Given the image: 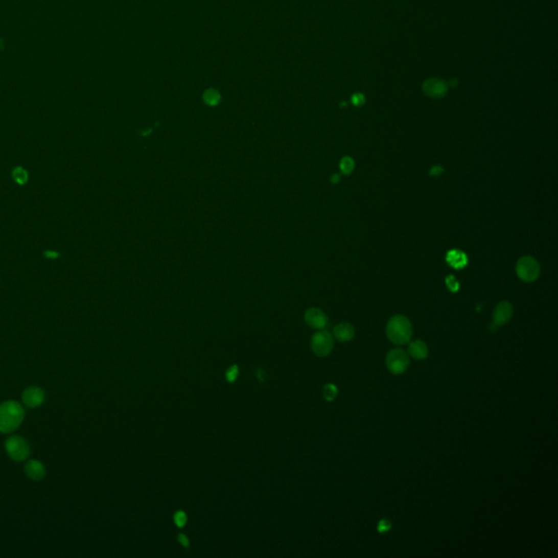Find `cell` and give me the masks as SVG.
<instances>
[{"label": "cell", "instance_id": "obj_23", "mask_svg": "<svg viewBox=\"0 0 558 558\" xmlns=\"http://www.w3.org/2000/svg\"><path fill=\"white\" fill-rule=\"evenodd\" d=\"M352 103H354L356 106L362 105L364 103L363 95L362 94H355L354 97H352Z\"/></svg>", "mask_w": 558, "mask_h": 558}, {"label": "cell", "instance_id": "obj_2", "mask_svg": "<svg viewBox=\"0 0 558 558\" xmlns=\"http://www.w3.org/2000/svg\"><path fill=\"white\" fill-rule=\"evenodd\" d=\"M386 335L392 343L403 346L412 337V325L406 316L395 315L387 323Z\"/></svg>", "mask_w": 558, "mask_h": 558}, {"label": "cell", "instance_id": "obj_6", "mask_svg": "<svg viewBox=\"0 0 558 558\" xmlns=\"http://www.w3.org/2000/svg\"><path fill=\"white\" fill-rule=\"evenodd\" d=\"M7 454L15 461H23L30 454V446L20 436H11L6 440Z\"/></svg>", "mask_w": 558, "mask_h": 558}, {"label": "cell", "instance_id": "obj_20", "mask_svg": "<svg viewBox=\"0 0 558 558\" xmlns=\"http://www.w3.org/2000/svg\"><path fill=\"white\" fill-rule=\"evenodd\" d=\"M238 374H239V367H238L236 364L231 365L226 372V379L229 383H234L237 380Z\"/></svg>", "mask_w": 558, "mask_h": 558}, {"label": "cell", "instance_id": "obj_13", "mask_svg": "<svg viewBox=\"0 0 558 558\" xmlns=\"http://www.w3.org/2000/svg\"><path fill=\"white\" fill-rule=\"evenodd\" d=\"M355 335H356L355 328L349 323H340L338 325H336L334 328V336L336 337V339H338L339 341H342V342L351 341L352 339H354Z\"/></svg>", "mask_w": 558, "mask_h": 558}, {"label": "cell", "instance_id": "obj_1", "mask_svg": "<svg viewBox=\"0 0 558 558\" xmlns=\"http://www.w3.org/2000/svg\"><path fill=\"white\" fill-rule=\"evenodd\" d=\"M24 417L23 407L14 400L0 405V432L10 433L21 425Z\"/></svg>", "mask_w": 558, "mask_h": 558}, {"label": "cell", "instance_id": "obj_18", "mask_svg": "<svg viewBox=\"0 0 558 558\" xmlns=\"http://www.w3.org/2000/svg\"><path fill=\"white\" fill-rule=\"evenodd\" d=\"M323 396L327 401H333L337 396V387L334 384H326L323 389Z\"/></svg>", "mask_w": 558, "mask_h": 558}, {"label": "cell", "instance_id": "obj_9", "mask_svg": "<svg viewBox=\"0 0 558 558\" xmlns=\"http://www.w3.org/2000/svg\"><path fill=\"white\" fill-rule=\"evenodd\" d=\"M23 403L30 408H37L44 403L45 392L39 387L32 386L24 390L22 395Z\"/></svg>", "mask_w": 558, "mask_h": 558}, {"label": "cell", "instance_id": "obj_7", "mask_svg": "<svg viewBox=\"0 0 558 558\" xmlns=\"http://www.w3.org/2000/svg\"><path fill=\"white\" fill-rule=\"evenodd\" d=\"M514 314V307L510 302L502 301L495 307L493 313V325L498 327L507 324Z\"/></svg>", "mask_w": 558, "mask_h": 558}, {"label": "cell", "instance_id": "obj_15", "mask_svg": "<svg viewBox=\"0 0 558 558\" xmlns=\"http://www.w3.org/2000/svg\"><path fill=\"white\" fill-rule=\"evenodd\" d=\"M447 260L450 263V265H453V267H463L467 263V259L464 257L463 253H460V252H457V251H453L450 252L448 254L447 257Z\"/></svg>", "mask_w": 558, "mask_h": 558}, {"label": "cell", "instance_id": "obj_25", "mask_svg": "<svg viewBox=\"0 0 558 558\" xmlns=\"http://www.w3.org/2000/svg\"><path fill=\"white\" fill-rule=\"evenodd\" d=\"M440 172H443V169L440 167H434L431 170V175H434V174L438 175V174H440Z\"/></svg>", "mask_w": 558, "mask_h": 558}, {"label": "cell", "instance_id": "obj_5", "mask_svg": "<svg viewBox=\"0 0 558 558\" xmlns=\"http://www.w3.org/2000/svg\"><path fill=\"white\" fill-rule=\"evenodd\" d=\"M312 351L318 357H326L334 348V339L330 332L319 331L313 335L311 339Z\"/></svg>", "mask_w": 558, "mask_h": 558}, {"label": "cell", "instance_id": "obj_14", "mask_svg": "<svg viewBox=\"0 0 558 558\" xmlns=\"http://www.w3.org/2000/svg\"><path fill=\"white\" fill-rule=\"evenodd\" d=\"M11 177L13 179V181L19 185H24L29 181V172L27 171V169H24L21 166L14 167L12 169Z\"/></svg>", "mask_w": 558, "mask_h": 558}, {"label": "cell", "instance_id": "obj_4", "mask_svg": "<svg viewBox=\"0 0 558 558\" xmlns=\"http://www.w3.org/2000/svg\"><path fill=\"white\" fill-rule=\"evenodd\" d=\"M410 365V358L407 352L400 348L390 350L386 357V366L393 375L405 373Z\"/></svg>", "mask_w": 558, "mask_h": 558}, {"label": "cell", "instance_id": "obj_21", "mask_svg": "<svg viewBox=\"0 0 558 558\" xmlns=\"http://www.w3.org/2000/svg\"><path fill=\"white\" fill-rule=\"evenodd\" d=\"M391 528V522L387 519H383L379 522V526H377V530H379L380 533H385L389 531Z\"/></svg>", "mask_w": 558, "mask_h": 558}, {"label": "cell", "instance_id": "obj_16", "mask_svg": "<svg viewBox=\"0 0 558 558\" xmlns=\"http://www.w3.org/2000/svg\"><path fill=\"white\" fill-rule=\"evenodd\" d=\"M339 167H340V170H341V172L343 175H349V174H351L352 170H354V168H355V161L351 157H348V156H346V157H343L340 160Z\"/></svg>", "mask_w": 558, "mask_h": 558}, {"label": "cell", "instance_id": "obj_17", "mask_svg": "<svg viewBox=\"0 0 558 558\" xmlns=\"http://www.w3.org/2000/svg\"><path fill=\"white\" fill-rule=\"evenodd\" d=\"M204 101L210 106H215L220 101V95L215 89H208V91L204 94Z\"/></svg>", "mask_w": 558, "mask_h": 558}, {"label": "cell", "instance_id": "obj_12", "mask_svg": "<svg viewBox=\"0 0 558 558\" xmlns=\"http://www.w3.org/2000/svg\"><path fill=\"white\" fill-rule=\"evenodd\" d=\"M408 352L415 360H424L429 357V347L423 340L416 339L410 342Z\"/></svg>", "mask_w": 558, "mask_h": 558}, {"label": "cell", "instance_id": "obj_26", "mask_svg": "<svg viewBox=\"0 0 558 558\" xmlns=\"http://www.w3.org/2000/svg\"><path fill=\"white\" fill-rule=\"evenodd\" d=\"M339 179H340L339 175H334V176L332 177V182H338V181H339Z\"/></svg>", "mask_w": 558, "mask_h": 558}, {"label": "cell", "instance_id": "obj_3", "mask_svg": "<svg viewBox=\"0 0 558 558\" xmlns=\"http://www.w3.org/2000/svg\"><path fill=\"white\" fill-rule=\"evenodd\" d=\"M516 273L521 281L532 283L537 281L541 273L539 262L532 257H522L517 262Z\"/></svg>", "mask_w": 558, "mask_h": 558}, {"label": "cell", "instance_id": "obj_8", "mask_svg": "<svg viewBox=\"0 0 558 558\" xmlns=\"http://www.w3.org/2000/svg\"><path fill=\"white\" fill-rule=\"evenodd\" d=\"M305 321L312 328H315V330H323V328L327 325L328 318L322 310L316 309V308H311L306 312Z\"/></svg>", "mask_w": 558, "mask_h": 558}, {"label": "cell", "instance_id": "obj_10", "mask_svg": "<svg viewBox=\"0 0 558 558\" xmlns=\"http://www.w3.org/2000/svg\"><path fill=\"white\" fill-rule=\"evenodd\" d=\"M423 91L429 97L440 98L446 95L447 85L445 82L438 79H430L423 84Z\"/></svg>", "mask_w": 558, "mask_h": 558}, {"label": "cell", "instance_id": "obj_19", "mask_svg": "<svg viewBox=\"0 0 558 558\" xmlns=\"http://www.w3.org/2000/svg\"><path fill=\"white\" fill-rule=\"evenodd\" d=\"M174 521L176 523V526L179 527V528H183L185 526V523L188 521V518H187V515L184 511H177L175 514V517H174Z\"/></svg>", "mask_w": 558, "mask_h": 558}, {"label": "cell", "instance_id": "obj_11", "mask_svg": "<svg viewBox=\"0 0 558 558\" xmlns=\"http://www.w3.org/2000/svg\"><path fill=\"white\" fill-rule=\"evenodd\" d=\"M24 470H26V474L28 477L33 481H40L46 474L44 464L38 460L29 461L26 467H24Z\"/></svg>", "mask_w": 558, "mask_h": 558}, {"label": "cell", "instance_id": "obj_24", "mask_svg": "<svg viewBox=\"0 0 558 558\" xmlns=\"http://www.w3.org/2000/svg\"><path fill=\"white\" fill-rule=\"evenodd\" d=\"M178 540H179V542L181 543L184 547H189V545H190V542H189L188 537H185L184 534H179Z\"/></svg>", "mask_w": 558, "mask_h": 558}, {"label": "cell", "instance_id": "obj_22", "mask_svg": "<svg viewBox=\"0 0 558 558\" xmlns=\"http://www.w3.org/2000/svg\"><path fill=\"white\" fill-rule=\"evenodd\" d=\"M43 257L45 259H48V260H56V259H58L60 257V253L53 251V250H46V251L43 252Z\"/></svg>", "mask_w": 558, "mask_h": 558}]
</instances>
